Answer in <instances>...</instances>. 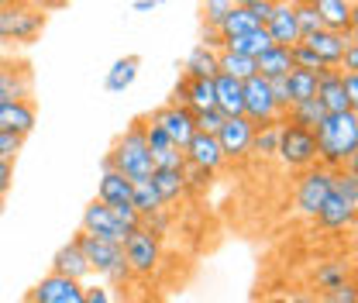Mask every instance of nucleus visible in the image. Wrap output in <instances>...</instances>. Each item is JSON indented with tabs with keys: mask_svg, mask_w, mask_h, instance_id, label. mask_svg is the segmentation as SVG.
I'll return each mask as SVG.
<instances>
[{
	"mask_svg": "<svg viewBox=\"0 0 358 303\" xmlns=\"http://www.w3.org/2000/svg\"><path fill=\"white\" fill-rule=\"evenodd\" d=\"M317 138V162L324 169H355L358 162V111H341L327 114L320 128L313 131Z\"/></svg>",
	"mask_w": 358,
	"mask_h": 303,
	"instance_id": "obj_1",
	"label": "nucleus"
},
{
	"mask_svg": "<svg viewBox=\"0 0 358 303\" xmlns=\"http://www.w3.org/2000/svg\"><path fill=\"white\" fill-rule=\"evenodd\" d=\"M103 169H117L124 179L141 183L155 173V162H152V152L145 145V121H131L124 134L110 145V152L103 155Z\"/></svg>",
	"mask_w": 358,
	"mask_h": 303,
	"instance_id": "obj_2",
	"label": "nucleus"
},
{
	"mask_svg": "<svg viewBox=\"0 0 358 303\" xmlns=\"http://www.w3.org/2000/svg\"><path fill=\"white\" fill-rule=\"evenodd\" d=\"M358 214V173L355 169H334L331 193L317 211V227L324 231H348Z\"/></svg>",
	"mask_w": 358,
	"mask_h": 303,
	"instance_id": "obj_3",
	"label": "nucleus"
},
{
	"mask_svg": "<svg viewBox=\"0 0 358 303\" xmlns=\"http://www.w3.org/2000/svg\"><path fill=\"white\" fill-rule=\"evenodd\" d=\"M80 248H83V259H87L90 272L100 276L107 286H124L131 279V269L124 262V248L114 245V241H103V238H93V234H76Z\"/></svg>",
	"mask_w": 358,
	"mask_h": 303,
	"instance_id": "obj_4",
	"label": "nucleus"
},
{
	"mask_svg": "<svg viewBox=\"0 0 358 303\" xmlns=\"http://www.w3.org/2000/svg\"><path fill=\"white\" fill-rule=\"evenodd\" d=\"M45 24H48V14L10 0L7 7H0V48L31 45L35 38H42Z\"/></svg>",
	"mask_w": 358,
	"mask_h": 303,
	"instance_id": "obj_5",
	"label": "nucleus"
},
{
	"mask_svg": "<svg viewBox=\"0 0 358 303\" xmlns=\"http://www.w3.org/2000/svg\"><path fill=\"white\" fill-rule=\"evenodd\" d=\"M275 159H279L286 169H293V173H307L313 166H320V162H317V138H313V131L282 121V125H279Z\"/></svg>",
	"mask_w": 358,
	"mask_h": 303,
	"instance_id": "obj_6",
	"label": "nucleus"
},
{
	"mask_svg": "<svg viewBox=\"0 0 358 303\" xmlns=\"http://www.w3.org/2000/svg\"><path fill=\"white\" fill-rule=\"evenodd\" d=\"M241 118H248L255 128H262V125H282V111L272 100L268 80H262V76L245 80V90H241Z\"/></svg>",
	"mask_w": 358,
	"mask_h": 303,
	"instance_id": "obj_7",
	"label": "nucleus"
},
{
	"mask_svg": "<svg viewBox=\"0 0 358 303\" xmlns=\"http://www.w3.org/2000/svg\"><path fill=\"white\" fill-rule=\"evenodd\" d=\"M134 227H138V224L121 220L110 207H103L100 200H90L87 211H83V220H80V231H83V234L103 238V241H114V245H124Z\"/></svg>",
	"mask_w": 358,
	"mask_h": 303,
	"instance_id": "obj_8",
	"label": "nucleus"
},
{
	"mask_svg": "<svg viewBox=\"0 0 358 303\" xmlns=\"http://www.w3.org/2000/svg\"><path fill=\"white\" fill-rule=\"evenodd\" d=\"M121 248H124V262H128L131 276H141V279L152 276L159 269V262H162V241L155 234H148L141 224L128 234V241Z\"/></svg>",
	"mask_w": 358,
	"mask_h": 303,
	"instance_id": "obj_9",
	"label": "nucleus"
},
{
	"mask_svg": "<svg viewBox=\"0 0 358 303\" xmlns=\"http://www.w3.org/2000/svg\"><path fill=\"white\" fill-rule=\"evenodd\" d=\"M131 186H134L131 179H124L117 169H103V173H100V183H96V200H100L103 207H110L121 220L141 224L131 207Z\"/></svg>",
	"mask_w": 358,
	"mask_h": 303,
	"instance_id": "obj_10",
	"label": "nucleus"
},
{
	"mask_svg": "<svg viewBox=\"0 0 358 303\" xmlns=\"http://www.w3.org/2000/svg\"><path fill=\"white\" fill-rule=\"evenodd\" d=\"M331 179H334V169H324V166H313L307 173L296 179V211L303 217H317L320 211V204L327 200V193H331Z\"/></svg>",
	"mask_w": 358,
	"mask_h": 303,
	"instance_id": "obj_11",
	"label": "nucleus"
},
{
	"mask_svg": "<svg viewBox=\"0 0 358 303\" xmlns=\"http://www.w3.org/2000/svg\"><path fill=\"white\" fill-rule=\"evenodd\" d=\"M252 134H255V125L248 118H224V125L214 134L224 162H245L252 155Z\"/></svg>",
	"mask_w": 358,
	"mask_h": 303,
	"instance_id": "obj_12",
	"label": "nucleus"
},
{
	"mask_svg": "<svg viewBox=\"0 0 358 303\" xmlns=\"http://www.w3.org/2000/svg\"><path fill=\"white\" fill-rule=\"evenodd\" d=\"M24 303H83V283L48 272V276H42L28 290V300Z\"/></svg>",
	"mask_w": 358,
	"mask_h": 303,
	"instance_id": "obj_13",
	"label": "nucleus"
},
{
	"mask_svg": "<svg viewBox=\"0 0 358 303\" xmlns=\"http://www.w3.org/2000/svg\"><path fill=\"white\" fill-rule=\"evenodd\" d=\"M38 125L35 100H0V134L28 138Z\"/></svg>",
	"mask_w": 358,
	"mask_h": 303,
	"instance_id": "obj_14",
	"label": "nucleus"
},
{
	"mask_svg": "<svg viewBox=\"0 0 358 303\" xmlns=\"http://www.w3.org/2000/svg\"><path fill=\"white\" fill-rule=\"evenodd\" d=\"M145 145H148V152H152L155 169H182V162H186L182 148H179L176 141L159 128L155 121H145Z\"/></svg>",
	"mask_w": 358,
	"mask_h": 303,
	"instance_id": "obj_15",
	"label": "nucleus"
},
{
	"mask_svg": "<svg viewBox=\"0 0 358 303\" xmlns=\"http://www.w3.org/2000/svg\"><path fill=\"white\" fill-rule=\"evenodd\" d=\"M262 28L268 31L272 45H282V48L300 45V28H296V14H293V3L289 0H275L272 3V10H268Z\"/></svg>",
	"mask_w": 358,
	"mask_h": 303,
	"instance_id": "obj_16",
	"label": "nucleus"
},
{
	"mask_svg": "<svg viewBox=\"0 0 358 303\" xmlns=\"http://www.w3.org/2000/svg\"><path fill=\"white\" fill-rule=\"evenodd\" d=\"M320 21V28L327 31H341V35H355V3L352 0H307Z\"/></svg>",
	"mask_w": 358,
	"mask_h": 303,
	"instance_id": "obj_17",
	"label": "nucleus"
},
{
	"mask_svg": "<svg viewBox=\"0 0 358 303\" xmlns=\"http://www.w3.org/2000/svg\"><path fill=\"white\" fill-rule=\"evenodd\" d=\"M355 42V35H341V31H327V28H317L313 35L307 38H300V45H307L313 55L327 66V69H338V62H341V52L348 48V45Z\"/></svg>",
	"mask_w": 358,
	"mask_h": 303,
	"instance_id": "obj_18",
	"label": "nucleus"
},
{
	"mask_svg": "<svg viewBox=\"0 0 358 303\" xmlns=\"http://www.w3.org/2000/svg\"><path fill=\"white\" fill-rule=\"evenodd\" d=\"M182 155H186V162H189V166H200V169H207V173H217V169L227 166V162H224V155H221L217 138H214V134H203V131H193V138L186 141Z\"/></svg>",
	"mask_w": 358,
	"mask_h": 303,
	"instance_id": "obj_19",
	"label": "nucleus"
},
{
	"mask_svg": "<svg viewBox=\"0 0 358 303\" xmlns=\"http://www.w3.org/2000/svg\"><path fill=\"white\" fill-rule=\"evenodd\" d=\"M52 272H55V276H66V279H76V283H87L90 276H93L76 238H69L66 245L55 248V255H52Z\"/></svg>",
	"mask_w": 358,
	"mask_h": 303,
	"instance_id": "obj_20",
	"label": "nucleus"
},
{
	"mask_svg": "<svg viewBox=\"0 0 358 303\" xmlns=\"http://www.w3.org/2000/svg\"><path fill=\"white\" fill-rule=\"evenodd\" d=\"M0 100H31V69L24 62L0 59Z\"/></svg>",
	"mask_w": 358,
	"mask_h": 303,
	"instance_id": "obj_21",
	"label": "nucleus"
},
{
	"mask_svg": "<svg viewBox=\"0 0 358 303\" xmlns=\"http://www.w3.org/2000/svg\"><path fill=\"white\" fill-rule=\"evenodd\" d=\"M148 121H155L159 128L166 131L173 141H176L179 148H186V141L193 138V131H196V125H193V114L189 111H179V107H169V104H162Z\"/></svg>",
	"mask_w": 358,
	"mask_h": 303,
	"instance_id": "obj_22",
	"label": "nucleus"
},
{
	"mask_svg": "<svg viewBox=\"0 0 358 303\" xmlns=\"http://www.w3.org/2000/svg\"><path fill=\"white\" fill-rule=\"evenodd\" d=\"M320 104H324V111L327 114H341V111H355L352 107V100L345 97V90H341V73L338 69H324V73H317V93H313Z\"/></svg>",
	"mask_w": 358,
	"mask_h": 303,
	"instance_id": "obj_23",
	"label": "nucleus"
},
{
	"mask_svg": "<svg viewBox=\"0 0 358 303\" xmlns=\"http://www.w3.org/2000/svg\"><path fill=\"white\" fill-rule=\"evenodd\" d=\"M217 59H221L217 48L193 45L189 55L182 59V76H186V80H214V76L221 73V69H217Z\"/></svg>",
	"mask_w": 358,
	"mask_h": 303,
	"instance_id": "obj_24",
	"label": "nucleus"
},
{
	"mask_svg": "<svg viewBox=\"0 0 358 303\" xmlns=\"http://www.w3.org/2000/svg\"><path fill=\"white\" fill-rule=\"evenodd\" d=\"M138 69H141V55H121V59H114V66H110L107 76H103V90H107V93H124V90H131L134 80H138Z\"/></svg>",
	"mask_w": 358,
	"mask_h": 303,
	"instance_id": "obj_25",
	"label": "nucleus"
},
{
	"mask_svg": "<svg viewBox=\"0 0 358 303\" xmlns=\"http://www.w3.org/2000/svg\"><path fill=\"white\" fill-rule=\"evenodd\" d=\"M255 73H259L262 80H286V76L293 73V55H289V48L272 45L268 52H262V55L255 59Z\"/></svg>",
	"mask_w": 358,
	"mask_h": 303,
	"instance_id": "obj_26",
	"label": "nucleus"
},
{
	"mask_svg": "<svg viewBox=\"0 0 358 303\" xmlns=\"http://www.w3.org/2000/svg\"><path fill=\"white\" fill-rule=\"evenodd\" d=\"M241 90H245L241 80H231L224 73L214 76V97H217V111L224 118H241Z\"/></svg>",
	"mask_w": 358,
	"mask_h": 303,
	"instance_id": "obj_27",
	"label": "nucleus"
},
{
	"mask_svg": "<svg viewBox=\"0 0 358 303\" xmlns=\"http://www.w3.org/2000/svg\"><path fill=\"white\" fill-rule=\"evenodd\" d=\"M345 283H352V269L345 262H320L313 269V293L317 297H324V293H331Z\"/></svg>",
	"mask_w": 358,
	"mask_h": 303,
	"instance_id": "obj_28",
	"label": "nucleus"
},
{
	"mask_svg": "<svg viewBox=\"0 0 358 303\" xmlns=\"http://www.w3.org/2000/svg\"><path fill=\"white\" fill-rule=\"evenodd\" d=\"M324 118H327L324 104H320L317 97H310V100H300V104H293V107L286 111V118H282V121H289V125H296V128L317 131Z\"/></svg>",
	"mask_w": 358,
	"mask_h": 303,
	"instance_id": "obj_29",
	"label": "nucleus"
},
{
	"mask_svg": "<svg viewBox=\"0 0 358 303\" xmlns=\"http://www.w3.org/2000/svg\"><path fill=\"white\" fill-rule=\"evenodd\" d=\"M148 183L155 186V193H159V200L169 207V204H176L179 197H186V186H182V169H155V173L148 176Z\"/></svg>",
	"mask_w": 358,
	"mask_h": 303,
	"instance_id": "obj_30",
	"label": "nucleus"
},
{
	"mask_svg": "<svg viewBox=\"0 0 358 303\" xmlns=\"http://www.w3.org/2000/svg\"><path fill=\"white\" fill-rule=\"evenodd\" d=\"M272 48L266 28H255L248 35H238V38H224V52H238V55H248V59H259L262 52Z\"/></svg>",
	"mask_w": 358,
	"mask_h": 303,
	"instance_id": "obj_31",
	"label": "nucleus"
},
{
	"mask_svg": "<svg viewBox=\"0 0 358 303\" xmlns=\"http://www.w3.org/2000/svg\"><path fill=\"white\" fill-rule=\"evenodd\" d=\"M131 207H134V214H138V220L166 211V204L159 200V193H155V186H152L148 179H141V183L131 186Z\"/></svg>",
	"mask_w": 358,
	"mask_h": 303,
	"instance_id": "obj_32",
	"label": "nucleus"
},
{
	"mask_svg": "<svg viewBox=\"0 0 358 303\" xmlns=\"http://www.w3.org/2000/svg\"><path fill=\"white\" fill-rule=\"evenodd\" d=\"M255 28H262V24L255 21L252 10H245V7H231V14L221 21L217 35H221V38H238V35H248V31H255Z\"/></svg>",
	"mask_w": 358,
	"mask_h": 303,
	"instance_id": "obj_33",
	"label": "nucleus"
},
{
	"mask_svg": "<svg viewBox=\"0 0 358 303\" xmlns=\"http://www.w3.org/2000/svg\"><path fill=\"white\" fill-rule=\"evenodd\" d=\"M217 69H221L224 76H231V80H252V76H259L255 73V59H248V55H238V52H224L221 48V59H217Z\"/></svg>",
	"mask_w": 358,
	"mask_h": 303,
	"instance_id": "obj_34",
	"label": "nucleus"
},
{
	"mask_svg": "<svg viewBox=\"0 0 358 303\" xmlns=\"http://www.w3.org/2000/svg\"><path fill=\"white\" fill-rule=\"evenodd\" d=\"M286 93H289V107L300 104V100H310L317 93V76L313 73H303V69H293L286 76Z\"/></svg>",
	"mask_w": 358,
	"mask_h": 303,
	"instance_id": "obj_35",
	"label": "nucleus"
},
{
	"mask_svg": "<svg viewBox=\"0 0 358 303\" xmlns=\"http://www.w3.org/2000/svg\"><path fill=\"white\" fill-rule=\"evenodd\" d=\"M279 148V125H262L252 134V155L255 159H275Z\"/></svg>",
	"mask_w": 358,
	"mask_h": 303,
	"instance_id": "obj_36",
	"label": "nucleus"
},
{
	"mask_svg": "<svg viewBox=\"0 0 358 303\" xmlns=\"http://www.w3.org/2000/svg\"><path fill=\"white\" fill-rule=\"evenodd\" d=\"M231 7H234V0H203V3H200V24L217 31L221 21L231 14Z\"/></svg>",
	"mask_w": 358,
	"mask_h": 303,
	"instance_id": "obj_37",
	"label": "nucleus"
},
{
	"mask_svg": "<svg viewBox=\"0 0 358 303\" xmlns=\"http://www.w3.org/2000/svg\"><path fill=\"white\" fill-rule=\"evenodd\" d=\"M210 183H214V173L182 162V186H186V193H203V190H210Z\"/></svg>",
	"mask_w": 358,
	"mask_h": 303,
	"instance_id": "obj_38",
	"label": "nucleus"
},
{
	"mask_svg": "<svg viewBox=\"0 0 358 303\" xmlns=\"http://www.w3.org/2000/svg\"><path fill=\"white\" fill-rule=\"evenodd\" d=\"M293 14H296L300 38H307V35H313V31L320 28V21H317V14H313V7L307 3V0H296V3H293Z\"/></svg>",
	"mask_w": 358,
	"mask_h": 303,
	"instance_id": "obj_39",
	"label": "nucleus"
},
{
	"mask_svg": "<svg viewBox=\"0 0 358 303\" xmlns=\"http://www.w3.org/2000/svg\"><path fill=\"white\" fill-rule=\"evenodd\" d=\"M193 125H196V131H203V134H217V128L224 125V114L217 111V107H210V111H196V114H193Z\"/></svg>",
	"mask_w": 358,
	"mask_h": 303,
	"instance_id": "obj_40",
	"label": "nucleus"
},
{
	"mask_svg": "<svg viewBox=\"0 0 358 303\" xmlns=\"http://www.w3.org/2000/svg\"><path fill=\"white\" fill-rule=\"evenodd\" d=\"M320 303H358V286L355 279L352 283H345V286H338V290H331V293H324Z\"/></svg>",
	"mask_w": 358,
	"mask_h": 303,
	"instance_id": "obj_41",
	"label": "nucleus"
},
{
	"mask_svg": "<svg viewBox=\"0 0 358 303\" xmlns=\"http://www.w3.org/2000/svg\"><path fill=\"white\" fill-rule=\"evenodd\" d=\"M83 303H114L110 286L107 283H90V286H83Z\"/></svg>",
	"mask_w": 358,
	"mask_h": 303,
	"instance_id": "obj_42",
	"label": "nucleus"
},
{
	"mask_svg": "<svg viewBox=\"0 0 358 303\" xmlns=\"http://www.w3.org/2000/svg\"><path fill=\"white\" fill-rule=\"evenodd\" d=\"M24 148V138H14V134H0V159H10L17 162V152Z\"/></svg>",
	"mask_w": 358,
	"mask_h": 303,
	"instance_id": "obj_43",
	"label": "nucleus"
},
{
	"mask_svg": "<svg viewBox=\"0 0 358 303\" xmlns=\"http://www.w3.org/2000/svg\"><path fill=\"white\" fill-rule=\"evenodd\" d=\"M10 186H14V162L10 159H0V200L10 193Z\"/></svg>",
	"mask_w": 358,
	"mask_h": 303,
	"instance_id": "obj_44",
	"label": "nucleus"
},
{
	"mask_svg": "<svg viewBox=\"0 0 358 303\" xmlns=\"http://www.w3.org/2000/svg\"><path fill=\"white\" fill-rule=\"evenodd\" d=\"M341 90L352 100V107L358 111V73H341Z\"/></svg>",
	"mask_w": 358,
	"mask_h": 303,
	"instance_id": "obj_45",
	"label": "nucleus"
},
{
	"mask_svg": "<svg viewBox=\"0 0 358 303\" xmlns=\"http://www.w3.org/2000/svg\"><path fill=\"white\" fill-rule=\"evenodd\" d=\"M282 303H320V297H317L313 290H296V293H289Z\"/></svg>",
	"mask_w": 358,
	"mask_h": 303,
	"instance_id": "obj_46",
	"label": "nucleus"
},
{
	"mask_svg": "<svg viewBox=\"0 0 358 303\" xmlns=\"http://www.w3.org/2000/svg\"><path fill=\"white\" fill-rule=\"evenodd\" d=\"M159 3H162V0H134L131 10H134V14H148V10H155Z\"/></svg>",
	"mask_w": 358,
	"mask_h": 303,
	"instance_id": "obj_47",
	"label": "nucleus"
},
{
	"mask_svg": "<svg viewBox=\"0 0 358 303\" xmlns=\"http://www.w3.org/2000/svg\"><path fill=\"white\" fill-rule=\"evenodd\" d=\"M255 3H262V0H234V7H245V10H248V7H255Z\"/></svg>",
	"mask_w": 358,
	"mask_h": 303,
	"instance_id": "obj_48",
	"label": "nucleus"
},
{
	"mask_svg": "<svg viewBox=\"0 0 358 303\" xmlns=\"http://www.w3.org/2000/svg\"><path fill=\"white\" fill-rule=\"evenodd\" d=\"M7 3H10V0H0V7H7Z\"/></svg>",
	"mask_w": 358,
	"mask_h": 303,
	"instance_id": "obj_49",
	"label": "nucleus"
},
{
	"mask_svg": "<svg viewBox=\"0 0 358 303\" xmlns=\"http://www.w3.org/2000/svg\"><path fill=\"white\" fill-rule=\"evenodd\" d=\"M0 217H3V200H0Z\"/></svg>",
	"mask_w": 358,
	"mask_h": 303,
	"instance_id": "obj_50",
	"label": "nucleus"
},
{
	"mask_svg": "<svg viewBox=\"0 0 358 303\" xmlns=\"http://www.w3.org/2000/svg\"><path fill=\"white\" fill-rule=\"evenodd\" d=\"M268 303H282V300H268Z\"/></svg>",
	"mask_w": 358,
	"mask_h": 303,
	"instance_id": "obj_51",
	"label": "nucleus"
},
{
	"mask_svg": "<svg viewBox=\"0 0 358 303\" xmlns=\"http://www.w3.org/2000/svg\"><path fill=\"white\" fill-rule=\"evenodd\" d=\"M66 3H69V0H66Z\"/></svg>",
	"mask_w": 358,
	"mask_h": 303,
	"instance_id": "obj_52",
	"label": "nucleus"
}]
</instances>
